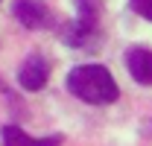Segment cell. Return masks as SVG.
<instances>
[{"label": "cell", "instance_id": "1", "mask_svg": "<svg viewBox=\"0 0 152 146\" xmlns=\"http://www.w3.org/2000/svg\"><path fill=\"white\" fill-rule=\"evenodd\" d=\"M67 91L88 105H111L117 99V82L102 64H79L67 76Z\"/></svg>", "mask_w": 152, "mask_h": 146}, {"label": "cell", "instance_id": "2", "mask_svg": "<svg viewBox=\"0 0 152 146\" xmlns=\"http://www.w3.org/2000/svg\"><path fill=\"white\" fill-rule=\"evenodd\" d=\"M15 18L26 26V29H44L50 26V9L44 0H15Z\"/></svg>", "mask_w": 152, "mask_h": 146}, {"label": "cell", "instance_id": "3", "mask_svg": "<svg viewBox=\"0 0 152 146\" xmlns=\"http://www.w3.org/2000/svg\"><path fill=\"white\" fill-rule=\"evenodd\" d=\"M47 76H50V64L44 55L32 53L23 64H20V73H18V82L26 88V91H41L47 85Z\"/></svg>", "mask_w": 152, "mask_h": 146}, {"label": "cell", "instance_id": "4", "mask_svg": "<svg viewBox=\"0 0 152 146\" xmlns=\"http://www.w3.org/2000/svg\"><path fill=\"white\" fill-rule=\"evenodd\" d=\"M126 67L137 85H152V50L149 47H132L126 53Z\"/></svg>", "mask_w": 152, "mask_h": 146}, {"label": "cell", "instance_id": "5", "mask_svg": "<svg viewBox=\"0 0 152 146\" xmlns=\"http://www.w3.org/2000/svg\"><path fill=\"white\" fill-rule=\"evenodd\" d=\"M3 140H6V143H26L29 134H23V131L15 128V126H6V128H3Z\"/></svg>", "mask_w": 152, "mask_h": 146}, {"label": "cell", "instance_id": "6", "mask_svg": "<svg viewBox=\"0 0 152 146\" xmlns=\"http://www.w3.org/2000/svg\"><path fill=\"white\" fill-rule=\"evenodd\" d=\"M132 9L140 15V18L152 20V0H132Z\"/></svg>", "mask_w": 152, "mask_h": 146}]
</instances>
